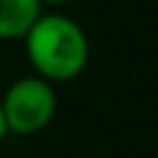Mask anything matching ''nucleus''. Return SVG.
<instances>
[{
  "label": "nucleus",
  "mask_w": 158,
  "mask_h": 158,
  "mask_svg": "<svg viewBox=\"0 0 158 158\" xmlns=\"http://www.w3.org/2000/svg\"><path fill=\"white\" fill-rule=\"evenodd\" d=\"M22 40L37 77L47 81H69L86 67L89 40L67 15H40Z\"/></svg>",
  "instance_id": "1"
},
{
  "label": "nucleus",
  "mask_w": 158,
  "mask_h": 158,
  "mask_svg": "<svg viewBox=\"0 0 158 158\" xmlns=\"http://www.w3.org/2000/svg\"><path fill=\"white\" fill-rule=\"evenodd\" d=\"M5 126L12 133L27 136L42 131L57 111V94L52 81L42 77H20L0 99Z\"/></svg>",
  "instance_id": "2"
},
{
  "label": "nucleus",
  "mask_w": 158,
  "mask_h": 158,
  "mask_svg": "<svg viewBox=\"0 0 158 158\" xmlns=\"http://www.w3.org/2000/svg\"><path fill=\"white\" fill-rule=\"evenodd\" d=\"M40 0H0V40H17L42 15Z\"/></svg>",
  "instance_id": "3"
},
{
  "label": "nucleus",
  "mask_w": 158,
  "mask_h": 158,
  "mask_svg": "<svg viewBox=\"0 0 158 158\" xmlns=\"http://www.w3.org/2000/svg\"><path fill=\"white\" fill-rule=\"evenodd\" d=\"M5 133H7V126H5V116H2V106H0V141L5 138Z\"/></svg>",
  "instance_id": "4"
},
{
  "label": "nucleus",
  "mask_w": 158,
  "mask_h": 158,
  "mask_svg": "<svg viewBox=\"0 0 158 158\" xmlns=\"http://www.w3.org/2000/svg\"><path fill=\"white\" fill-rule=\"evenodd\" d=\"M69 0H40V5H64Z\"/></svg>",
  "instance_id": "5"
}]
</instances>
